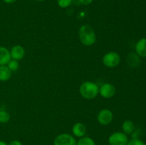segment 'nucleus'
<instances>
[{"mask_svg":"<svg viewBox=\"0 0 146 145\" xmlns=\"http://www.w3.org/2000/svg\"><path fill=\"white\" fill-rule=\"evenodd\" d=\"M78 36L82 44L86 46L94 45L96 41V36L94 28L90 25L86 24L80 27Z\"/></svg>","mask_w":146,"mask_h":145,"instance_id":"1","label":"nucleus"},{"mask_svg":"<svg viewBox=\"0 0 146 145\" xmlns=\"http://www.w3.org/2000/svg\"><path fill=\"white\" fill-rule=\"evenodd\" d=\"M79 92L84 98L91 100L95 98L99 93V88L95 82L86 81L81 84Z\"/></svg>","mask_w":146,"mask_h":145,"instance_id":"2","label":"nucleus"},{"mask_svg":"<svg viewBox=\"0 0 146 145\" xmlns=\"http://www.w3.org/2000/svg\"><path fill=\"white\" fill-rule=\"evenodd\" d=\"M121 62V57L116 52H108L103 57V63L108 68H115Z\"/></svg>","mask_w":146,"mask_h":145,"instance_id":"3","label":"nucleus"},{"mask_svg":"<svg viewBox=\"0 0 146 145\" xmlns=\"http://www.w3.org/2000/svg\"><path fill=\"white\" fill-rule=\"evenodd\" d=\"M128 137L123 132H116L110 135L108 143L110 145H126L128 142Z\"/></svg>","mask_w":146,"mask_h":145,"instance_id":"4","label":"nucleus"},{"mask_svg":"<svg viewBox=\"0 0 146 145\" xmlns=\"http://www.w3.org/2000/svg\"><path fill=\"white\" fill-rule=\"evenodd\" d=\"M54 145H77L75 138L69 134H61L55 138Z\"/></svg>","mask_w":146,"mask_h":145,"instance_id":"5","label":"nucleus"},{"mask_svg":"<svg viewBox=\"0 0 146 145\" xmlns=\"http://www.w3.org/2000/svg\"><path fill=\"white\" fill-rule=\"evenodd\" d=\"M113 119V112L108 109H104L100 111L97 116L98 122L101 125H108L111 123Z\"/></svg>","mask_w":146,"mask_h":145,"instance_id":"6","label":"nucleus"},{"mask_svg":"<svg viewBox=\"0 0 146 145\" xmlns=\"http://www.w3.org/2000/svg\"><path fill=\"white\" fill-rule=\"evenodd\" d=\"M115 88L111 83H105L100 88L99 93L104 98H111L115 94Z\"/></svg>","mask_w":146,"mask_h":145,"instance_id":"7","label":"nucleus"},{"mask_svg":"<svg viewBox=\"0 0 146 145\" xmlns=\"http://www.w3.org/2000/svg\"><path fill=\"white\" fill-rule=\"evenodd\" d=\"M10 55L12 59L16 61H19L21 60L24 57L25 55V50L21 45H16L10 51Z\"/></svg>","mask_w":146,"mask_h":145,"instance_id":"8","label":"nucleus"},{"mask_svg":"<svg viewBox=\"0 0 146 145\" xmlns=\"http://www.w3.org/2000/svg\"><path fill=\"white\" fill-rule=\"evenodd\" d=\"M135 52L142 58H146V38L140 39L135 44Z\"/></svg>","mask_w":146,"mask_h":145,"instance_id":"9","label":"nucleus"},{"mask_svg":"<svg viewBox=\"0 0 146 145\" xmlns=\"http://www.w3.org/2000/svg\"><path fill=\"white\" fill-rule=\"evenodd\" d=\"M72 132L75 136L81 138L85 136L86 133V127L83 123L77 122L73 126Z\"/></svg>","mask_w":146,"mask_h":145,"instance_id":"10","label":"nucleus"},{"mask_svg":"<svg viewBox=\"0 0 146 145\" xmlns=\"http://www.w3.org/2000/svg\"><path fill=\"white\" fill-rule=\"evenodd\" d=\"M11 59L10 51L6 47L0 46V65H7Z\"/></svg>","mask_w":146,"mask_h":145,"instance_id":"11","label":"nucleus"},{"mask_svg":"<svg viewBox=\"0 0 146 145\" xmlns=\"http://www.w3.org/2000/svg\"><path fill=\"white\" fill-rule=\"evenodd\" d=\"M11 77V71L6 65H0V81L5 82Z\"/></svg>","mask_w":146,"mask_h":145,"instance_id":"12","label":"nucleus"},{"mask_svg":"<svg viewBox=\"0 0 146 145\" xmlns=\"http://www.w3.org/2000/svg\"><path fill=\"white\" fill-rule=\"evenodd\" d=\"M122 129L125 134H131L135 129V125L131 120H125L123 123Z\"/></svg>","mask_w":146,"mask_h":145,"instance_id":"13","label":"nucleus"},{"mask_svg":"<svg viewBox=\"0 0 146 145\" xmlns=\"http://www.w3.org/2000/svg\"><path fill=\"white\" fill-rule=\"evenodd\" d=\"M77 145H96V143L91 137L83 136L77 142Z\"/></svg>","mask_w":146,"mask_h":145,"instance_id":"14","label":"nucleus"},{"mask_svg":"<svg viewBox=\"0 0 146 145\" xmlns=\"http://www.w3.org/2000/svg\"><path fill=\"white\" fill-rule=\"evenodd\" d=\"M10 115L4 109H0V123H7L9 121Z\"/></svg>","mask_w":146,"mask_h":145,"instance_id":"15","label":"nucleus"},{"mask_svg":"<svg viewBox=\"0 0 146 145\" xmlns=\"http://www.w3.org/2000/svg\"><path fill=\"white\" fill-rule=\"evenodd\" d=\"M7 67L9 68V69L11 71V72H14V71H17L19 69V64L18 61H16V60H10L9 62L7 64Z\"/></svg>","mask_w":146,"mask_h":145,"instance_id":"16","label":"nucleus"},{"mask_svg":"<svg viewBox=\"0 0 146 145\" xmlns=\"http://www.w3.org/2000/svg\"><path fill=\"white\" fill-rule=\"evenodd\" d=\"M72 1L73 0H57V4L59 7L65 9L69 7Z\"/></svg>","mask_w":146,"mask_h":145,"instance_id":"17","label":"nucleus"},{"mask_svg":"<svg viewBox=\"0 0 146 145\" xmlns=\"http://www.w3.org/2000/svg\"><path fill=\"white\" fill-rule=\"evenodd\" d=\"M126 145H146V144L144 142H143L142 140H141V139L134 138V139H132L130 141H128Z\"/></svg>","mask_w":146,"mask_h":145,"instance_id":"18","label":"nucleus"},{"mask_svg":"<svg viewBox=\"0 0 146 145\" xmlns=\"http://www.w3.org/2000/svg\"><path fill=\"white\" fill-rule=\"evenodd\" d=\"M94 0H78L80 3L83 5H88V4H91Z\"/></svg>","mask_w":146,"mask_h":145,"instance_id":"19","label":"nucleus"},{"mask_svg":"<svg viewBox=\"0 0 146 145\" xmlns=\"http://www.w3.org/2000/svg\"><path fill=\"white\" fill-rule=\"evenodd\" d=\"M8 145H22V144L19 140H13Z\"/></svg>","mask_w":146,"mask_h":145,"instance_id":"20","label":"nucleus"},{"mask_svg":"<svg viewBox=\"0 0 146 145\" xmlns=\"http://www.w3.org/2000/svg\"><path fill=\"white\" fill-rule=\"evenodd\" d=\"M17 1V0H3V1L6 4H13V3L16 2Z\"/></svg>","mask_w":146,"mask_h":145,"instance_id":"21","label":"nucleus"},{"mask_svg":"<svg viewBox=\"0 0 146 145\" xmlns=\"http://www.w3.org/2000/svg\"><path fill=\"white\" fill-rule=\"evenodd\" d=\"M0 145H8V144H7L5 142H4V141L0 140Z\"/></svg>","mask_w":146,"mask_h":145,"instance_id":"22","label":"nucleus"},{"mask_svg":"<svg viewBox=\"0 0 146 145\" xmlns=\"http://www.w3.org/2000/svg\"><path fill=\"white\" fill-rule=\"evenodd\" d=\"M36 1H38V2H42V1H45V0H36Z\"/></svg>","mask_w":146,"mask_h":145,"instance_id":"23","label":"nucleus"}]
</instances>
